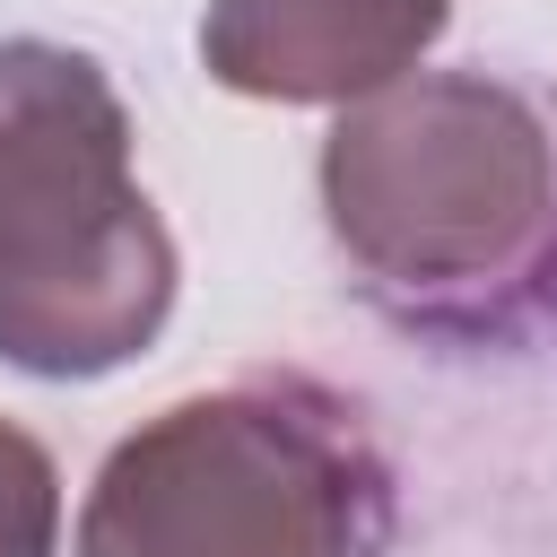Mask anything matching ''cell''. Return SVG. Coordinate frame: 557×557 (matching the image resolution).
Listing matches in <instances>:
<instances>
[{
  "label": "cell",
  "mask_w": 557,
  "mask_h": 557,
  "mask_svg": "<svg viewBox=\"0 0 557 557\" xmlns=\"http://www.w3.org/2000/svg\"><path fill=\"white\" fill-rule=\"evenodd\" d=\"M174 313V235L131 113L70 44H0V357L52 383L131 366Z\"/></svg>",
  "instance_id": "6da1fadb"
},
{
  "label": "cell",
  "mask_w": 557,
  "mask_h": 557,
  "mask_svg": "<svg viewBox=\"0 0 557 557\" xmlns=\"http://www.w3.org/2000/svg\"><path fill=\"white\" fill-rule=\"evenodd\" d=\"M339 252L400 305H470L557 244V139L531 96L479 70H400L322 139Z\"/></svg>",
  "instance_id": "7a4b0ae2"
},
{
  "label": "cell",
  "mask_w": 557,
  "mask_h": 557,
  "mask_svg": "<svg viewBox=\"0 0 557 557\" xmlns=\"http://www.w3.org/2000/svg\"><path fill=\"white\" fill-rule=\"evenodd\" d=\"M374 479L331 409L235 383L157 409L87 487L78 557H357Z\"/></svg>",
  "instance_id": "3957f363"
},
{
  "label": "cell",
  "mask_w": 557,
  "mask_h": 557,
  "mask_svg": "<svg viewBox=\"0 0 557 557\" xmlns=\"http://www.w3.org/2000/svg\"><path fill=\"white\" fill-rule=\"evenodd\" d=\"M453 0H209L200 61L261 104H357L418 70Z\"/></svg>",
  "instance_id": "277c9868"
},
{
  "label": "cell",
  "mask_w": 557,
  "mask_h": 557,
  "mask_svg": "<svg viewBox=\"0 0 557 557\" xmlns=\"http://www.w3.org/2000/svg\"><path fill=\"white\" fill-rule=\"evenodd\" d=\"M61 540V479L52 453L0 418V557H52Z\"/></svg>",
  "instance_id": "5b68a950"
}]
</instances>
